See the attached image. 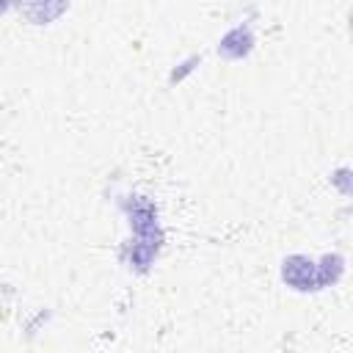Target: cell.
I'll return each instance as SVG.
<instances>
[{
    "label": "cell",
    "mask_w": 353,
    "mask_h": 353,
    "mask_svg": "<svg viewBox=\"0 0 353 353\" xmlns=\"http://www.w3.org/2000/svg\"><path fill=\"white\" fill-rule=\"evenodd\" d=\"M345 270V259L339 254H328L320 262L303 256V254H292L281 262V279L287 287L298 290V292H314L323 287H331Z\"/></svg>",
    "instance_id": "1"
},
{
    "label": "cell",
    "mask_w": 353,
    "mask_h": 353,
    "mask_svg": "<svg viewBox=\"0 0 353 353\" xmlns=\"http://www.w3.org/2000/svg\"><path fill=\"white\" fill-rule=\"evenodd\" d=\"M130 215V226L135 232V245H132V256L130 262L135 268H146L152 262V256L157 254L160 245V226H157V207H152V201L132 196V201L121 204Z\"/></svg>",
    "instance_id": "2"
},
{
    "label": "cell",
    "mask_w": 353,
    "mask_h": 353,
    "mask_svg": "<svg viewBox=\"0 0 353 353\" xmlns=\"http://www.w3.org/2000/svg\"><path fill=\"white\" fill-rule=\"evenodd\" d=\"M11 6H17V11L33 22V25H47L52 19H58L66 8L69 0H11Z\"/></svg>",
    "instance_id": "3"
},
{
    "label": "cell",
    "mask_w": 353,
    "mask_h": 353,
    "mask_svg": "<svg viewBox=\"0 0 353 353\" xmlns=\"http://www.w3.org/2000/svg\"><path fill=\"white\" fill-rule=\"evenodd\" d=\"M251 44H254L251 30H248V28H243V25H237V28H232V30L221 39L218 52H221L223 58H243V55H248Z\"/></svg>",
    "instance_id": "4"
},
{
    "label": "cell",
    "mask_w": 353,
    "mask_h": 353,
    "mask_svg": "<svg viewBox=\"0 0 353 353\" xmlns=\"http://www.w3.org/2000/svg\"><path fill=\"white\" fill-rule=\"evenodd\" d=\"M8 8H11V0H0V17H3Z\"/></svg>",
    "instance_id": "5"
}]
</instances>
